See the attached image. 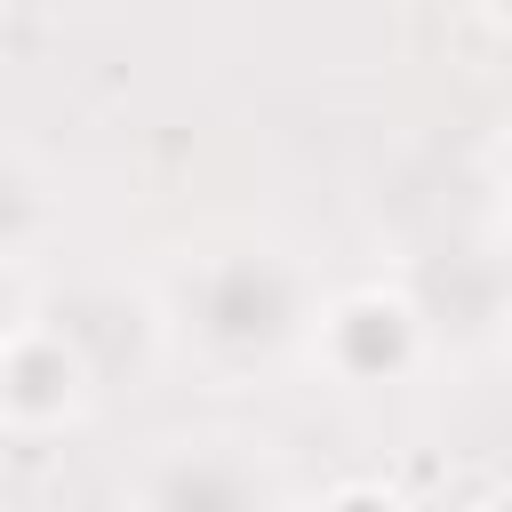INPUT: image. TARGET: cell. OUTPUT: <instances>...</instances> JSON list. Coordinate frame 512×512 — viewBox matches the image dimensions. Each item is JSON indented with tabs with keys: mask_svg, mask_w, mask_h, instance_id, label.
I'll return each instance as SVG.
<instances>
[{
	"mask_svg": "<svg viewBox=\"0 0 512 512\" xmlns=\"http://www.w3.org/2000/svg\"><path fill=\"white\" fill-rule=\"evenodd\" d=\"M320 352H328L336 376L384 384V376H400V368L416 360V312H408L400 296H384V288H352V296L320 320Z\"/></svg>",
	"mask_w": 512,
	"mask_h": 512,
	"instance_id": "1",
	"label": "cell"
},
{
	"mask_svg": "<svg viewBox=\"0 0 512 512\" xmlns=\"http://www.w3.org/2000/svg\"><path fill=\"white\" fill-rule=\"evenodd\" d=\"M80 400V360L48 328H16L0 344V416L8 424H56Z\"/></svg>",
	"mask_w": 512,
	"mask_h": 512,
	"instance_id": "2",
	"label": "cell"
},
{
	"mask_svg": "<svg viewBox=\"0 0 512 512\" xmlns=\"http://www.w3.org/2000/svg\"><path fill=\"white\" fill-rule=\"evenodd\" d=\"M320 512H408L400 496H384V488H368V480H352V488H336Z\"/></svg>",
	"mask_w": 512,
	"mask_h": 512,
	"instance_id": "3",
	"label": "cell"
},
{
	"mask_svg": "<svg viewBox=\"0 0 512 512\" xmlns=\"http://www.w3.org/2000/svg\"><path fill=\"white\" fill-rule=\"evenodd\" d=\"M488 512H512V496H496V504H488Z\"/></svg>",
	"mask_w": 512,
	"mask_h": 512,
	"instance_id": "4",
	"label": "cell"
}]
</instances>
